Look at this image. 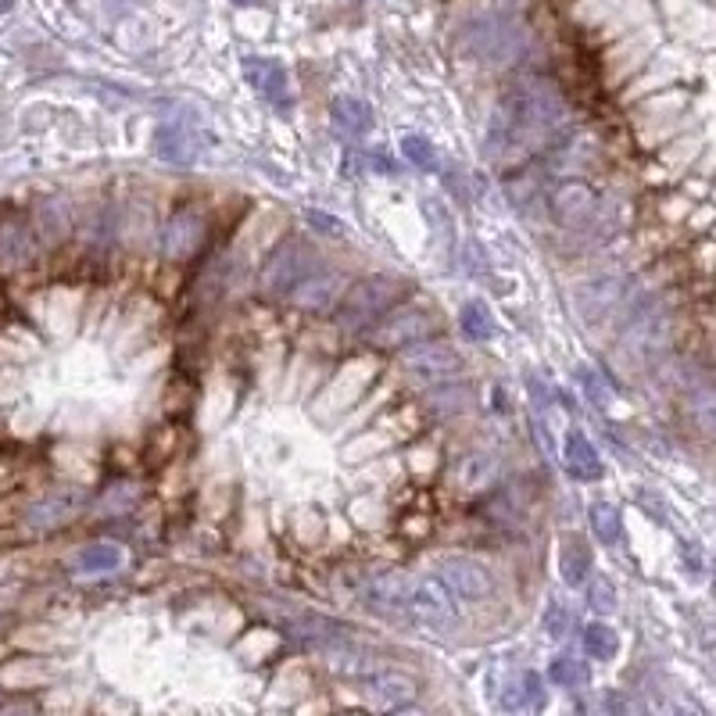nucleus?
Segmentation results:
<instances>
[{"mask_svg": "<svg viewBox=\"0 0 716 716\" xmlns=\"http://www.w3.org/2000/svg\"><path fill=\"white\" fill-rule=\"evenodd\" d=\"M567 122H570V108L552 83L520 80L498 101L491 126H487L484 151L491 158H501V155H509V151L541 147L544 141H552Z\"/></svg>", "mask_w": 716, "mask_h": 716, "instance_id": "nucleus-1", "label": "nucleus"}, {"mask_svg": "<svg viewBox=\"0 0 716 716\" xmlns=\"http://www.w3.org/2000/svg\"><path fill=\"white\" fill-rule=\"evenodd\" d=\"M459 51L484 69H509L527 51V29L512 14L487 11L459 29Z\"/></svg>", "mask_w": 716, "mask_h": 716, "instance_id": "nucleus-2", "label": "nucleus"}, {"mask_svg": "<svg viewBox=\"0 0 716 716\" xmlns=\"http://www.w3.org/2000/svg\"><path fill=\"white\" fill-rule=\"evenodd\" d=\"M405 294V283L394 277H370L359 280L355 287H347V294L341 301L338 323L344 330H365L373 326L380 315H384L394 301Z\"/></svg>", "mask_w": 716, "mask_h": 716, "instance_id": "nucleus-3", "label": "nucleus"}, {"mask_svg": "<svg viewBox=\"0 0 716 716\" xmlns=\"http://www.w3.org/2000/svg\"><path fill=\"white\" fill-rule=\"evenodd\" d=\"M86 487H54V491L40 495L37 501H29V509L22 512V527L29 535H51L58 527H69L72 520H80L86 509Z\"/></svg>", "mask_w": 716, "mask_h": 716, "instance_id": "nucleus-4", "label": "nucleus"}, {"mask_svg": "<svg viewBox=\"0 0 716 716\" xmlns=\"http://www.w3.org/2000/svg\"><path fill=\"white\" fill-rule=\"evenodd\" d=\"M405 616L426 631H448L455 616H459V609H455L452 588L440 577H419V581L408 584Z\"/></svg>", "mask_w": 716, "mask_h": 716, "instance_id": "nucleus-5", "label": "nucleus"}, {"mask_svg": "<svg viewBox=\"0 0 716 716\" xmlns=\"http://www.w3.org/2000/svg\"><path fill=\"white\" fill-rule=\"evenodd\" d=\"M315 266H319V255L309 248V243L287 240L269 255V262L262 269V291L266 294H287L301 277H309Z\"/></svg>", "mask_w": 716, "mask_h": 716, "instance_id": "nucleus-6", "label": "nucleus"}, {"mask_svg": "<svg viewBox=\"0 0 716 716\" xmlns=\"http://www.w3.org/2000/svg\"><path fill=\"white\" fill-rule=\"evenodd\" d=\"M437 326V319L430 309H419V304H405L394 315H384L380 323L370 330V341L376 347H405V344H416V341H426L430 338V330Z\"/></svg>", "mask_w": 716, "mask_h": 716, "instance_id": "nucleus-7", "label": "nucleus"}, {"mask_svg": "<svg viewBox=\"0 0 716 716\" xmlns=\"http://www.w3.org/2000/svg\"><path fill=\"white\" fill-rule=\"evenodd\" d=\"M402 365L413 380L437 384V380H452L463 373V355L445 341H416V347H408L402 355Z\"/></svg>", "mask_w": 716, "mask_h": 716, "instance_id": "nucleus-8", "label": "nucleus"}, {"mask_svg": "<svg viewBox=\"0 0 716 716\" xmlns=\"http://www.w3.org/2000/svg\"><path fill=\"white\" fill-rule=\"evenodd\" d=\"M437 573H440V581H445V584L452 588V595L469 599V602L487 599V595L495 591L491 570H487L484 562L469 559V556H448V559H440Z\"/></svg>", "mask_w": 716, "mask_h": 716, "instance_id": "nucleus-9", "label": "nucleus"}, {"mask_svg": "<svg viewBox=\"0 0 716 716\" xmlns=\"http://www.w3.org/2000/svg\"><path fill=\"white\" fill-rule=\"evenodd\" d=\"M344 294V277L333 269H312L309 277H301L291 291L283 298L294 304V309H304V312H326L333 301Z\"/></svg>", "mask_w": 716, "mask_h": 716, "instance_id": "nucleus-10", "label": "nucleus"}, {"mask_svg": "<svg viewBox=\"0 0 716 716\" xmlns=\"http://www.w3.org/2000/svg\"><path fill=\"white\" fill-rule=\"evenodd\" d=\"M205 240V219L197 216L194 208H183L176 216L165 222L162 230V255L173 258V262H183V258H190L197 248H201Z\"/></svg>", "mask_w": 716, "mask_h": 716, "instance_id": "nucleus-11", "label": "nucleus"}, {"mask_svg": "<svg viewBox=\"0 0 716 716\" xmlns=\"http://www.w3.org/2000/svg\"><path fill=\"white\" fill-rule=\"evenodd\" d=\"M37 258L33 230L19 219H0V272H19Z\"/></svg>", "mask_w": 716, "mask_h": 716, "instance_id": "nucleus-12", "label": "nucleus"}, {"mask_svg": "<svg viewBox=\"0 0 716 716\" xmlns=\"http://www.w3.org/2000/svg\"><path fill=\"white\" fill-rule=\"evenodd\" d=\"M243 75L248 83L258 90V97H266L269 104L277 108H287L291 104V90H287V72L280 61H269V58H243Z\"/></svg>", "mask_w": 716, "mask_h": 716, "instance_id": "nucleus-13", "label": "nucleus"}, {"mask_svg": "<svg viewBox=\"0 0 716 716\" xmlns=\"http://www.w3.org/2000/svg\"><path fill=\"white\" fill-rule=\"evenodd\" d=\"M408 577L398 570H384V573H373L365 581V602L380 613H405V599H408Z\"/></svg>", "mask_w": 716, "mask_h": 716, "instance_id": "nucleus-14", "label": "nucleus"}, {"mask_svg": "<svg viewBox=\"0 0 716 716\" xmlns=\"http://www.w3.org/2000/svg\"><path fill=\"white\" fill-rule=\"evenodd\" d=\"M573 301H577V309H581V315L591 323V319H599V315H605V312H613L616 304L623 301V280H616V277L588 280V283L577 287Z\"/></svg>", "mask_w": 716, "mask_h": 716, "instance_id": "nucleus-15", "label": "nucleus"}, {"mask_svg": "<svg viewBox=\"0 0 716 716\" xmlns=\"http://www.w3.org/2000/svg\"><path fill=\"white\" fill-rule=\"evenodd\" d=\"M155 155L169 165H190L197 158V136L183 122H162L155 129Z\"/></svg>", "mask_w": 716, "mask_h": 716, "instance_id": "nucleus-16", "label": "nucleus"}, {"mask_svg": "<svg viewBox=\"0 0 716 716\" xmlns=\"http://www.w3.org/2000/svg\"><path fill=\"white\" fill-rule=\"evenodd\" d=\"M33 230L43 243H61L72 234V208L61 197H43L33 208Z\"/></svg>", "mask_w": 716, "mask_h": 716, "instance_id": "nucleus-17", "label": "nucleus"}, {"mask_svg": "<svg viewBox=\"0 0 716 716\" xmlns=\"http://www.w3.org/2000/svg\"><path fill=\"white\" fill-rule=\"evenodd\" d=\"M562 466H567V474L573 480H599L602 477L599 452H595V445H591V440L581 430H573L567 437V445H562Z\"/></svg>", "mask_w": 716, "mask_h": 716, "instance_id": "nucleus-18", "label": "nucleus"}, {"mask_svg": "<svg viewBox=\"0 0 716 716\" xmlns=\"http://www.w3.org/2000/svg\"><path fill=\"white\" fill-rule=\"evenodd\" d=\"M552 211L559 216V222L577 226L595 211V194H591V187H584V183H562L552 194Z\"/></svg>", "mask_w": 716, "mask_h": 716, "instance_id": "nucleus-19", "label": "nucleus"}, {"mask_svg": "<svg viewBox=\"0 0 716 716\" xmlns=\"http://www.w3.org/2000/svg\"><path fill=\"white\" fill-rule=\"evenodd\" d=\"M495 477H498V459L491 452H469L455 463V484L463 491H484V487L495 484Z\"/></svg>", "mask_w": 716, "mask_h": 716, "instance_id": "nucleus-20", "label": "nucleus"}, {"mask_svg": "<svg viewBox=\"0 0 716 716\" xmlns=\"http://www.w3.org/2000/svg\"><path fill=\"white\" fill-rule=\"evenodd\" d=\"M373 692L384 706H408L416 698V681L402 674V670H380L373 677Z\"/></svg>", "mask_w": 716, "mask_h": 716, "instance_id": "nucleus-21", "label": "nucleus"}, {"mask_svg": "<svg viewBox=\"0 0 716 716\" xmlns=\"http://www.w3.org/2000/svg\"><path fill=\"white\" fill-rule=\"evenodd\" d=\"M559 567H562V581L570 588H581L591 573V548L581 538H567L559 552Z\"/></svg>", "mask_w": 716, "mask_h": 716, "instance_id": "nucleus-22", "label": "nucleus"}, {"mask_svg": "<svg viewBox=\"0 0 716 716\" xmlns=\"http://www.w3.org/2000/svg\"><path fill=\"white\" fill-rule=\"evenodd\" d=\"M330 115H333V126H338L341 133H347V136H362V133H370V126H373V115L359 97H338V101H333Z\"/></svg>", "mask_w": 716, "mask_h": 716, "instance_id": "nucleus-23", "label": "nucleus"}, {"mask_svg": "<svg viewBox=\"0 0 716 716\" xmlns=\"http://www.w3.org/2000/svg\"><path fill=\"white\" fill-rule=\"evenodd\" d=\"M122 567V548L112 541H97L86 544L80 556H75V570L80 573H112Z\"/></svg>", "mask_w": 716, "mask_h": 716, "instance_id": "nucleus-24", "label": "nucleus"}, {"mask_svg": "<svg viewBox=\"0 0 716 716\" xmlns=\"http://www.w3.org/2000/svg\"><path fill=\"white\" fill-rule=\"evenodd\" d=\"M584 648L595 660H613L620 652V637L609 623H591V627H584Z\"/></svg>", "mask_w": 716, "mask_h": 716, "instance_id": "nucleus-25", "label": "nucleus"}, {"mask_svg": "<svg viewBox=\"0 0 716 716\" xmlns=\"http://www.w3.org/2000/svg\"><path fill=\"white\" fill-rule=\"evenodd\" d=\"M548 681L559 684V688H584L588 684V666L573 656H559L552 666H548Z\"/></svg>", "mask_w": 716, "mask_h": 716, "instance_id": "nucleus-26", "label": "nucleus"}, {"mask_svg": "<svg viewBox=\"0 0 716 716\" xmlns=\"http://www.w3.org/2000/svg\"><path fill=\"white\" fill-rule=\"evenodd\" d=\"M591 530H595V538L602 544H616L620 541V512L613 506H605V501H595V506H591Z\"/></svg>", "mask_w": 716, "mask_h": 716, "instance_id": "nucleus-27", "label": "nucleus"}, {"mask_svg": "<svg viewBox=\"0 0 716 716\" xmlns=\"http://www.w3.org/2000/svg\"><path fill=\"white\" fill-rule=\"evenodd\" d=\"M402 158L413 162L416 169H437V151L426 136H402Z\"/></svg>", "mask_w": 716, "mask_h": 716, "instance_id": "nucleus-28", "label": "nucleus"}, {"mask_svg": "<svg viewBox=\"0 0 716 716\" xmlns=\"http://www.w3.org/2000/svg\"><path fill=\"white\" fill-rule=\"evenodd\" d=\"M463 330L469 333L474 341H487L495 333V323H491V312L484 309V304H466L463 309Z\"/></svg>", "mask_w": 716, "mask_h": 716, "instance_id": "nucleus-29", "label": "nucleus"}, {"mask_svg": "<svg viewBox=\"0 0 716 716\" xmlns=\"http://www.w3.org/2000/svg\"><path fill=\"white\" fill-rule=\"evenodd\" d=\"M469 405V391L466 387H445V391H430V408L434 413H463Z\"/></svg>", "mask_w": 716, "mask_h": 716, "instance_id": "nucleus-30", "label": "nucleus"}, {"mask_svg": "<svg viewBox=\"0 0 716 716\" xmlns=\"http://www.w3.org/2000/svg\"><path fill=\"white\" fill-rule=\"evenodd\" d=\"M588 602H591V609H595V613H613V609L620 605L613 581H609V577H595V581H591V588H588Z\"/></svg>", "mask_w": 716, "mask_h": 716, "instance_id": "nucleus-31", "label": "nucleus"}, {"mask_svg": "<svg viewBox=\"0 0 716 716\" xmlns=\"http://www.w3.org/2000/svg\"><path fill=\"white\" fill-rule=\"evenodd\" d=\"M688 408L695 413L698 426H703V430L709 434L713 430V391L706 384H698L695 394H688Z\"/></svg>", "mask_w": 716, "mask_h": 716, "instance_id": "nucleus-32", "label": "nucleus"}, {"mask_svg": "<svg viewBox=\"0 0 716 716\" xmlns=\"http://www.w3.org/2000/svg\"><path fill=\"white\" fill-rule=\"evenodd\" d=\"M577 380H581L584 391L591 394V402H595L599 408H605V405H609V391H605V384L599 380V373H595V370H588V365H581V370H577Z\"/></svg>", "mask_w": 716, "mask_h": 716, "instance_id": "nucleus-33", "label": "nucleus"}, {"mask_svg": "<svg viewBox=\"0 0 716 716\" xmlns=\"http://www.w3.org/2000/svg\"><path fill=\"white\" fill-rule=\"evenodd\" d=\"M567 609H562V602H552L548 605V613H544V631L552 634V637H562L567 634Z\"/></svg>", "mask_w": 716, "mask_h": 716, "instance_id": "nucleus-34", "label": "nucleus"}, {"mask_svg": "<svg viewBox=\"0 0 716 716\" xmlns=\"http://www.w3.org/2000/svg\"><path fill=\"white\" fill-rule=\"evenodd\" d=\"M309 222L312 226H319L323 234H330V237H341L344 234V226L333 219V216H326V211H309Z\"/></svg>", "mask_w": 716, "mask_h": 716, "instance_id": "nucleus-35", "label": "nucleus"}, {"mask_svg": "<svg viewBox=\"0 0 716 716\" xmlns=\"http://www.w3.org/2000/svg\"><path fill=\"white\" fill-rule=\"evenodd\" d=\"M681 556H684V562H692V577L703 573V559H698V548H695V544H684Z\"/></svg>", "mask_w": 716, "mask_h": 716, "instance_id": "nucleus-36", "label": "nucleus"}, {"mask_svg": "<svg viewBox=\"0 0 716 716\" xmlns=\"http://www.w3.org/2000/svg\"><path fill=\"white\" fill-rule=\"evenodd\" d=\"M11 8H14V0H0V14H4V11H11Z\"/></svg>", "mask_w": 716, "mask_h": 716, "instance_id": "nucleus-37", "label": "nucleus"}, {"mask_svg": "<svg viewBox=\"0 0 716 716\" xmlns=\"http://www.w3.org/2000/svg\"><path fill=\"white\" fill-rule=\"evenodd\" d=\"M234 4H243V8H248V4H262V0H234Z\"/></svg>", "mask_w": 716, "mask_h": 716, "instance_id": "nucleus-38", "label": "nucleus"}]
</instances>
